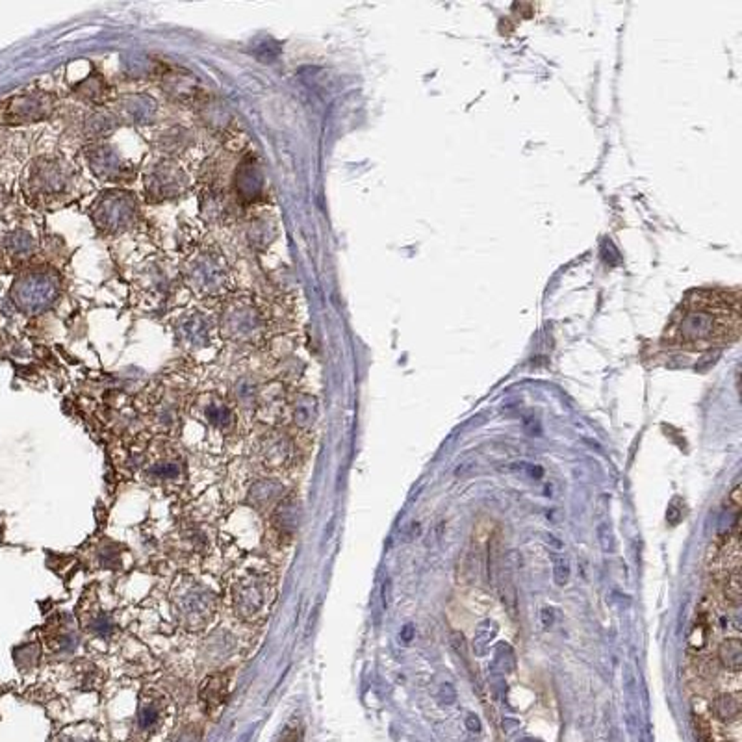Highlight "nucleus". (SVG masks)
Segmentation results:
<instances>
[{
	"label": "nucleus",
	"instance_id": "14",
	"mask_svg": "<svg viewBox=\"0 0 742 742\" xmlns=\"http://www.w3.org/2000/svg\"><path fill=\"white\" fill-rule=\"evenodd\" d=\"M726 598H728L729 601L735 605V607L741 605L742 590H741V575H738V571H735V575H733L731 579H729L728 589H726Z\"/></svg>",
	"mask_w": 742,
	"mask_h": 742
},
{
	"label": "nucleus",
	"instance_id": "23",
	"mask_svg": "<svg viewBox=\"0 0 742 742\" xmlns=\"http://www.w3.org/2000/svg\"><path fill=\"white\" fill-rule=\"evenodd\" d=\"M466 728H468L472 733H477V735L481 733L482 726H481V720H479L477 714L469 713L468 716H466Z\"/></svg>",
	"mask_w": 742,
	"mask_h": 742
},
{
	"label": "nucleus",
	"instance_id": "7",
	"mask_svg": "<svg viewBox=\"0 0 742 742\" xmlns=\"http://www.w3.org/2000/svg\"><path fill=\"white\" fill-rule=\"evenodd\" d=\"M278 492H280V484L273 481H262L258 482L256 487H253L250 490V499L255 501L256 505H268V503H273L278 497Z\"/></svg>",
	"mask_w": 742,
	"mask_h": 742
},
{
	"label": "nucleus",
	"instance_id": "27",
	"mask_svg": "<svg viewBox=\"0 0 742 742\" xmlns=\"http://www.w3.org/2000/svg\"><path fill=\"white\" fill-rule=\"evenodd\" d=\"M518 742H538V741H533V738H522V741Z\"/></svg>",
	"mask_w": 742,
	"mask_h": 742
},
{
	"label": "nucleus",
	"instance_id": "3",
	"mask_svg": "<svg viewBox=\"0 0 742 742\" xmlns=\"http://www.w3.org/2000/svg\"><path fill=\"white\" fill-rule=\"evenodd\" d=\"M227 685H228V677L225 674H218V676H210L204 685L200 686V700L204 701V705L208 709H215L218 705H221L227 698Z\"/></svg>",
	"mask_w": 742,
	"mask_h": 742
},
{
	"label": "nucleus",
	"instance_id": "4",
	"mask_svg": "<svg viewBox=\"0 0 742 742\" xmlns=\"http://www.w3.org/2000/svg\"><path fill=\"white\" fill-rule=\"evenodd\" d=\"M718 659L722 664L733 672H741L742 668V644L738 639L723 640L718 648Z\"/></svg>",
	"mask_w": 742,
	"mask_h": 742
},
{
	"label": "nucleus",
	"instance_id": "20",
	"mask_svg": "<svg viewBox=\"0 0 742 742\" xmlns=\"http://www.w3.org/2000/svg\"><path fill=\"white\" fill-rule=\"evenodd\" d=\"M451 644H453L454 651L457 654H462V657H466V640H464V635L460 633V631H453V635H451Z\"/></svg>",
	"mask_w": 742,
	"mask_h": 742
},
{
	"label": "nucleus",
	"instance_id": "19",
	"mask_svg": "<svg viewBox=\"0 0 742 742\" xmlns=\"http://www.w3.org/2000/svg\"><path fill=\"white\" fill-rule=\"evenodd\" d=\"M679 505V499H674L670 505H668V510H666V522L668 524H672V525H677L679 522H681L683 518V509L681 507H677Z\"/></svg>",
	"mask_w": 742,
	"mask_h": 742
},
{
	"label": "nucleus",
	"instance_id": "1",
	"mask_svg": "<svg viewBox=\"0 0 742 742\" xmlns=\"http://www.w3.org/2000/svg\"><path fill=\"white\" fill-rule=\"evenodd\" d=\"M741 312L737 290H696L674 312L664 343L686 351L728 345L738 338Z\"/></svg>",
	"mask_w": 742,
	"mask_h": 742
},
{
	"label": "nucleus",
	"instance_id": "9",
	"mask_svg": "<svg viewBox=\"0 0 742 742\" xmlns=\"http://www.w3.org/2000/svg\"><path fill=\"white\" fill-rule=\"evenodd\" d=\"M494 666H496L501 674L514 672V668H516L514 649L510 648L509 644H497L496 654H494Z\"/></svg>",
	"mask_w": 742,
	"mask_h": 742
},
{
	"label": "nucleus",
	"instance_id": "21",
	"mask_svg": "<svg viewBox=\"0 0 742 742\" xmlns=\"http://www.w3.org/2000/svg\"><path fill=\"white\" fill-rule=\"evenodd\" d=\"M277 742H301V731L293 728L284 729V733L278 737Z\"/></svg>",
	"mask_w": 742,
	"mask_h": 742
},
{
	"label": "nucleus",
	"instance_id": "12",
	"mask_svg": "<svg viewBox=\"0 0 742 742\" xmlns=\"http://www.w3.org/2000/svg\"><path fill=\"white\" fill-rule=\"evenodd\" d=\"M158 718H160V707H158L154 701H145L141 703V709H139L138 720H139V728L141 729H151L156 726Z\"/></svg>",
	"mask_w": 742,
	"mask_h": 742
},
{
	"label": "nucleus",
	"instance_id": "6",
	"mask_svg": "<svg viewBox=\"0 0 742 742\" xmlns=\"http://www.w3.org/2000/svg\"><path fill=\"white\" fill-rule=\"evenodd\" d=\"M496 635H497V626L494 624V621L484 620L479 624L477 633H475V636H473V644H472L473 651H475L477 657H484V655L488 654V649H490V642L496 639Z\"/></svg>",
	"mask_w": 742,
	"mask_h": 742
},
{
	"label": "nucleus",
	"instance_id": "25",
	"mask_svg": "<svg viewBox=\"0 0 742 742\" xmlns=\"http://www.w3.org/2000/svg\"><path fill=\"white\" fill-rule=\"evenodd\" d=\"M390 603H392V581L385 579V584H382V605L390 607Z\"/></svg>",
	"mask_w": 742,
	"mask_h": 742
},
{
	"label": "nucleus",
	"instance_id": "18",
	"mask_svg": "<svg viewBox=\"0 0 742 742\" xmlns=\"http://www.w3.org/2000/svg\"><path fill=\"white\" fill-rule=\"evenodd\" d=\"M438 700L444 705H453L457 701V691L451 683H444L438 691Z\"/></svg>",
	"mask_w": 742,
	"mask_h": 742
},
{
	"label": "nucleus",
	"instance_id": "16",
	"mask_svg": "<svg viewBox=\"0 0 742 742\" xmlns=\"http://www.w3.org/2000/svg\"><path fill=\"white\" fill-rule=\"evenodd\" d=\"M705 640H707V626H705V624H698V626L692 627L691 636H688V642H691L692 648H703Z\"/></svg>",
	"mask_w": 742,
	"mask_h": 742
},
{
	"label": "nucleus",
	"instance_id": "11",
	"mask_svg": "<svg viewBox=\"0 0 742 742\" xmlns=\"http://www.w3.org/2000/svg\"><path fill=\"white\" fill-rule=\"evenodd\" d=\"M182 468L178 462H158L154 464L153 468L148 469V475L153 479H160V481H173V479L181 477Z\"/></svg>",
	"mask_w": 742,
	"mask_h": 742
},
{
	"label": "nucleus",
	"instance_id": "15",
	"mask_svg": "<svg viewBox=\"0 0 742 742\" xmlns=\"http://www.w3.org/2000/svg\"><path fill=\"white\" fill-rule=\"evenodd\" d=\"M206 416H208V420L212 423H215L218 427H225L230 423V412H228V408L225 407H210L208 410H206Z\"/></svg>",
	"mask_w": 742,
	"mask_h": 742
},
{
	"label": "nucleus",
	"instance_id": "24",
	"mask_svg": "<svg viewBox=\"0 0 742 742\" xmlns=\"http://www.w3.org/2000/svg\"><path fill=\"white\" fill-rule=\"evenodd\" d=\"M540 620H542V626L546 627V629H549V627L553 626V621H555V612H553L552 609H542Z\"/></svg>",
	"mask_w": 742,
	"mask_h": 742
},
{
	"label": "nucleus",
	"instance_id": "13",
	"mask_svg": "<svg viewBox=\"0 0 742 742\" xmlns=\"http://www.w3.org/2000/svg\"><path fill=\"white\" fill-rule=\"evenodd\" d=\"M598 540L599 546H601V549L605 553L616 552V538H614V533H612V529L609 524L598 525Z\"/></svg>",
	"mask_w": 742,
	"mask_h": 742
},
{
	"label": "nucleus",
	"instance_id": "2",
	"mask_svg": "<svg viewBox=\"0 0 742 742\" xmlns=\"http://www.w3.org/2000/svg\"><path fill=\"white\" fill-rule=\"evenodd\" d=\"M238 609L243 614H255L260 607H264V589L260 586L258 581H249L243 583L238 590L236 596Z\"/></svg>",
	"mask_w": 742,
	"mask_h": 742
},
{
	"label": "nucleus",
	"instance_id": "5",
	"mask_svg": "<svg viewBox=\"0 0 742 742\" xmlns=\"http://www.w3.org/2000/svg\"><path fill=\"white\" fill-rule=\"evenodd\" d=\"M713 713L718 716L723 722H729V720H735L741 714V700L738 696L731 694H720L714 698L713 701Z\"/></svg>",
	"mask_w": 742,
	"mask_h": 742
},
{
	"label": "nucleus",
	"instance_id": "26",
	"mask_svg": "<svg viewBox=\"0 0 742 742\" xmlns=\"http://www.w3.org/2000/svg\"><path fill=\"white\" fill-rule=\"evenodd\" d=\"M738 497H741V487L735 488V490H733V494H731V499H733V503H735V507H737V509H738V507H741V499H738Z\"/></svg>",
	"mask_w": 742,
	"mask_h": 742
},
{
	"label": "nucleus",
	"instance_id": "17",
	"mask_svg": "<svg viewBox=\"0 0 742 742\" xmlns=\"http://www.w3.org/2000/svg\"><path fill=\"white\" fill-rule=\"evenodd\" d=\"M694 729H696V735H698V738H700V742H713L711 729L703 718H700V716H694Z\"/></svg>",
	"mask_w": 742,
	"mask_h": 742
},
{
	"label": "nucleus",
	"instance_id": "10",
	"mask_svg": "<svg viewBox=\"0 0 742 742\" xmlns=\"http://www.w3.org/2000/svg\"><path fill=\"white\" fill-rule=\"evenodd\" d=\"M552 559H553V581H555V584H559V586H566V584L570 583V577H571V566H570V561H568V556L559 555V553H552Z\"/></svg>",
	"mask_w": 742,
	"mask_h": 742
},
{
	"label": "nucleus",
	"instance_id": "8",
	"mask_svg": "<svg viewBox=\"0 0 742 742\" xmlns=\"http://www.w3.org/2000/svg\"><path fill=\"white\" fill-rule=\"evenodd\" d=\"M297 524V509L295 505H292V501H284L278 505L277 514H275V525H277L280 531H286V533H292L293 527Z\"/></svg>",
	"mask_w": 742,
	"mask_h": 742
},
{
	"label": "nucleus",
	"instance_id": "22",
	"mask_svg": "<svg viewBox=\"0 0 742 742\" xmlns=\"http://www.w3.org/2000/svg\"><path fill=\"white\" fill-rule=\"evenodd\" d=\"M414 636H416V627H414L412 624H407V626L401 629V635H399V639H401V642H403L405 646H408L414 640Z\"/></svg>",
	"mask_w": 742,
	"mask_h": 742
}]
</instances>
